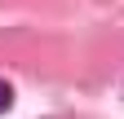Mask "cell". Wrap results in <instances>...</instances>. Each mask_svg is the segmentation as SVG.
I'll use <instances>...</instances> for the list:
<instances>
[{"instance_id": "obj_1", "label": "cell", "mask_w": 124, "mask_h": 119, "mask_svg": "<svg viewBox=\"0 0 124 119\" xmlns=\"http://www.w3.org/2000/svg\"><path fill=\"white\" fill-rule=\"evenodd\" d=\"M13 106V88H9V79H0V115H5Z\"/></svg>"}]
</instances>
